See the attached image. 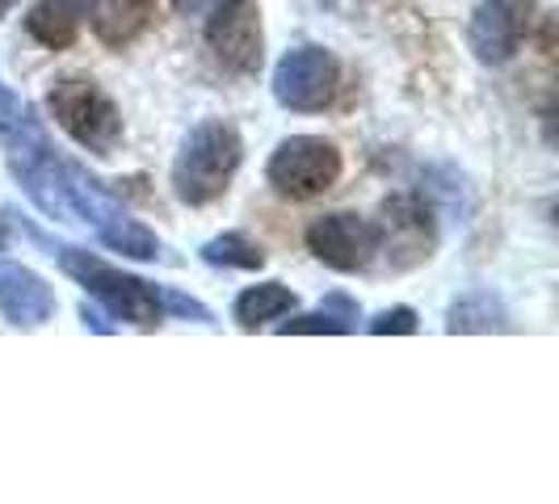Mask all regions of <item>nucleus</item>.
<instances>
[{
	"instance_id": "nucleus-4",
	"label": "nucleus",
	"mask_w": 559,
	"mask_h": 504,
	"mask_svg": "<svg viewBox=\"0 0 559 504\" xmlns=\"http://www.w3.org/2000/svg\"><path fill=\"white\" fill-rule=\"evenodd\" d=\"M47 110L56 118V127L72 143H81L88 156H114L122 143V113L114 106V97L88 76H63L47 93Z\"/></svg>"
},
{
	"instance_id": "nucleus-7",
	"label": "nucleus",
	"mask_w": 559,
	"mask_h": 504,
	"mask_svg": "<svg viewBox=\"0 0 559 504\" xmlns=\"http://www.w3.org/2000/svg\"><path fill=\"white\" fill-rule=\"evenodd\" d=\"M341 63L324 47H295L278 59L274 68V97L282 110L290 113H316L336 97Z\"/></svg>"
},
{
	"instance_id": "nucleus-19",
	"label": "nucleus",
	"mask_w": 559,
	"mask_h": 504,
	"mask_svg": "<svg viewBox=\"0 0 559 504\" xmlns=\"http://www.w3.org/2000/svg\"><path fill=\"white\" fill-rule=\"evenodd\" d=\"M370 333H374V336H408V333H417V311H413V308L383 311V315H374V320H370Z\"/></svg>"
},
{
	"instance_id": "nucleus-13",
	"label": "nucleus",
	"mask_w": 559,
	"mask_h": 504,
	"mask_svg": "<svg viewBox=\"0 0 559 504\" xmlns=\"http://www.w3.org/2000/svg\"><path fill=\"white\" fill-rule=\"evenodd\" d=\"M88 0H34L26 13V34L47 51H68L84 26Z\"/></svg>"
},
{
	"instance_id": "nucleus-8",
	"label": "nucleus",
	"mask_w": 559,
	"mask_h": 504,
	"mask_svg": "<svg viewBox=\"0 0 559 504\" xmlns=\"http://www.w3.org/2000/svg\"><path fill=\"white\" fill-rule=\"evenodd\" d=\"M206 43L215 59L236 76H252L265 59L261 43V9L257 0H219L211 22H206Z\"/></svg>"
},
{
	"instance_id": "nucleus-5",
	"label": "nucleus",
	"mask_w": 559,
	"mask_h": 504,
	"mask_svg": "<svg viewBox=\"0 0 559 504\" xmlns=\"http://www.w3.org/2000/svg\"><path fill=\"white\" fill-rule=\"evenodd\" d=\"M68 202H72L76 224L93 227L106 249L122 252V256H135V261H156L160 256V240L118 197L106 194L81 165H68Z\"/></svg>"
},
{
	"instance_id": "nucleus-14",
	"label": "nucleus",
	"mask_w": 559,
	"mask_h": 504,
	"mask_svg": "<svg viewBox=\"0 0 559 504\" xmlns=\"http://www.w3.org/2000/svg\"><path fill=\"white\" fill-rule=\"evenodd\" d=\"M152 9H156V0H88L84 22L106 47H127L147 29Z\"/></svg>"
},
{
	"instance_id": "nucleus-3",
	"label": "nucleus",
	"mask_w": 559,
	"mask_h": 504,
	"mask_svg": "<svg viewBox=\"0 0 559 504\" xmlns=\"http://www.w3.org/2000/svg\"><path fill=\"white\" fill-rule=\"evenodd\" d=\"M59 269L72 281H81L88 290V299H97L102 308L110 311L114 320L122 324H135V328H156L160 324V290L152 281L135 278V274H122L118 265L102 261L97 252L76 249V244H59Z\"/></svg>"
},
{
	"instance_id": "nucleus-22",
	"label": "nucleus",
	"mask_w": 559,
	"mask_h": 504,
	"mask_svg": "<svg viewBox=\"0 0 559 504\" xmlns=\"http://www.w3.org/2000/svg\"><path fill=\"white\" fill-rule=\"evenodd\" d=\"M17 4H22V0H0V22H4V17H9Z\"/></svg>"
},
{
	"instance_id": "nucleus-20",
	"label": "nucleus",
	"mask_w": 559,
	"mask_h": 504,
	"mask_svg": "<svg viewBox=\"0 0 559 504\" xmlns=\"http://www.w3.org/2000/svg\"><path fill=\"white\" fill-rule=\"evenodd\" d=\"M160 308H168L173 315H186V320H198V324H211V311L181 290H160Z\"/></svg>"
},
{
	"instance_id": "nucleus-12",
	"label": "nucleus",
	"mask_w": 559,
	"mask_h": 504,
	"mask_svg": "<svg viewBox=\"0 0 559 504\" xmlns=\"http://www.w3.org/2000/svg\"><path fill=\"white\" fill-rule=\"evenodd\" d=\"M0 315L13 328H43L56 315V290L34 269L0 256Z\"/></svg>"
},
{
	"instance_id": "nucleus-17",
	"label": "nucleus",
	"mask_w": 559,
	"mask_h": 504,
	"mask_svg": "<svg viewBox=\"0 0 559 504\" xmlns=\"http://www.w3.org/2000/svg\"><path fill=\"white\" fill-rule=\"evenodd\" d=\"M202 261L206 265H227V269H261L265 265V249L252 236H245V231H224V236L202 244Z\"/></svg>"
},
{
	"instance_id": "nucleus-6",
	"label": "nucleus",
	"mask_w": 559,
	"mask_h": 504,
	"mask_svg": "<svg viewBox=\"0 0 559 504\" xmlns=\"http://www.w3.org/2000/svg\"><path fill=\"white\" fill-rule=\"evenodd\" d=\"M341 168H345V160H341L336 143L320 140V135H290L274 147L265 177L282 197L304 202V197L329 194L341 181Z\"/></svg>"
},
{
	"instance_id": "nucleus-15",
	"label": "nucleus",
	"mask_w": 559,
	"mask_h": 504,
	"mask_svg": "<svg viewBox=\"0 0 559 504\" xmlns=\"http://www.w3.org/2000/svg\"><path fill=\"white\" fill-rule=\"evenodd\" d=\"M299 308V295L290 290V286H282V281H261V286H249V290H240L236 295V324L252 333V328H261V324H270V320H282L286 311Z\"/></svg>"
},
{
	"instance_id": "nucleus-2",
	"label": "nucleus",
	"mask_w": 559,
	"mask_h": 504,
	"mask_svg": "<svg viewBox=\"0 0 559 504\" xmlns=\"http://www.w3.org/2000/svg\"><path fill=\"white\" fill-rule=\"evenodd\" d=\"M245 160V140L224 118H206L181 140L173 160V194L186 206H211L227 194L236 168Z\"/></svg>"
},
{
	"instance_id": "nucleus-21",
	"label": "nucleus",
	"mask_w": 559,
	"mask_h": 504,
	"mask_svg": "<svg viewBox=\"0 0 559 504\" xmlns=\"http://www.w3.org/2000/svg\"><path fill=\"white\" fill-rule=\"evenodd\" d=\"M168 4H173L177 13H186V17H190V13H202V9L211 4V0H168Z\"/></svg>"
},
{
	"instance_id": "nucleus-9",
	"label": "nucleus",
	"mask_w": 559,
	"mask_h": 504,
	"mask_svg": "<svg viewBox=\"0 0 559 504\" xmlns=\"http://www.w3.org/2000/svg\"><path fill=\"white\" fill-rule=\"evenodd\" d=\"M308 249L316 261H324L336 274H358L379 256V224L336 211L308 227Z\"/></svg>"
},
{
	"instance_id": "nucleus-10",
	"label": "nucleus",
	"mask_w": 559,
	"mask_h": 504,
	"mask_svg": "<svg viewBox=\"0 0 559 504\" xmlns=\"http://www.w3.org/2000/svg\"><path fill=\"white\" fill-rule=\"evenodd\" d=\"M433 211L420 194H395L383 202V219H379V252L392 256V269H413L420 261H429L433 252Z\"/></svg>"
},
{
	"instance_id": "nucleus-11",
	"label": "nucleus",
	"mask_w": 559,
	"mask_h": 504,
	"mask_svg": "<svg viewBox=\"0 0 559 504\" xmlns=\"http://www.w3.org/2000/svg\"><path fill=\"white\" fill-rule=\"evenodd\" d=\"M534 0H479L472 13L467 43L484 68H504L509 59L522 51V38L531 29Z\"/></svg>"
},
{
	"instance_id": "nucleus-16",
	"label": "nucleus",
	"mask_w": 559,
	"mask_h": 504,
	"mask_svg": "<svg viewBox=\"0 0 559 504\" xmlns=\"http://www.w3.org/2000/svg\"><path fill=\"white\" fill-rule=\"evenodd\" d=\"M450 333H504L509 328V315H504L501 299L492 295H467L450 308L447 320Z\"/></svg>"
},
{
	"instance_id": "nucleus-1",
	"label": "nucleus",
	"mask_w": 559,
	"mask_h": 504,
	"mask_svg": "<svg viewBox=\"0 0 559 504\" xmlns=\"http://www.w3.org/2000/svg\"><path fill=\"white\" fill-rule=\"evenodd\" d=\"M0 147L9 172L17 177L29 202L56 224H76L68 202V160H59L47 140V127L34 118L29 101H22L4 81H0Z\"/></svg>"
},
{
	"instance_id": "nucleus-18",
	"label": "nucleus",
	"mask_w": 559,
	"mask_h": 504,
	"mask_svg": "<svg viewBox=\"0 0 559 504\" xmlns=\"http://www.w3.org/2000/svg\"><path fill=\"white\" fill-rule=\"evenodd\" d=\"M349 328H354V324L341 320V315H333L329 308L308 311V315H295V320L278 324L282 336H341V333H349Z\"/></svg>"
}]
</instances>
